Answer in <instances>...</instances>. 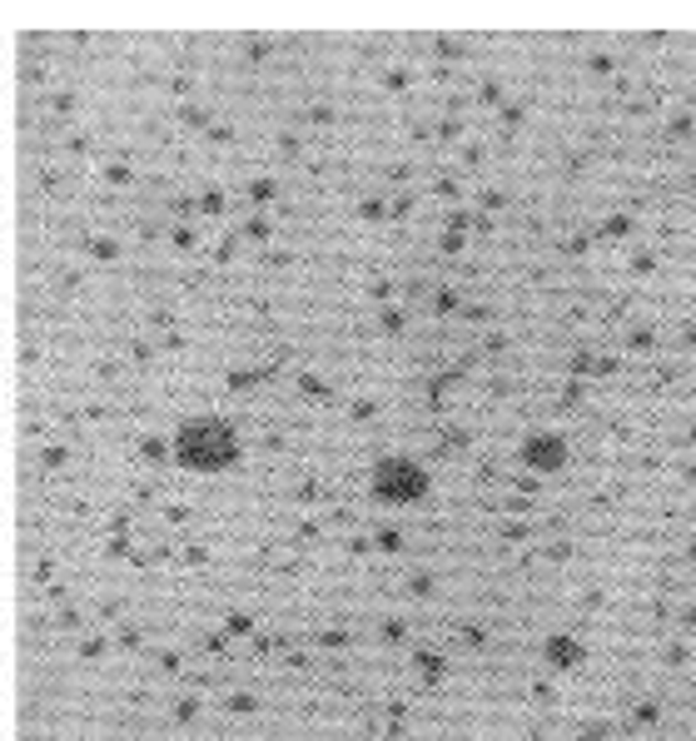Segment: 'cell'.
<instances>
[{
	"instance_id": "obj_1",
	"label": "cell",
	"mask_w": 696,
	"mask_h": 741,
	"mask_svg": "<svg viewBox=\"0 0 696 741\" xmlns=\"http://www.w3.org/2000/svg\"><path fill=\"white\" fill-rule=\"evenodd\" d=\"M179 458H185L189 468H224V463L234 458V439H229L219 423H189V429L179 433Z\"/></svg>"
},
{
	"instance_id": "obj_3",
	"label": "cell",
	"mask_w": 696,
	"mask_h": 741,
	"mask_svg": "<svg viewBox=\"0 0 696 741\" xmlns=\"http://www.w3.org/2000/svg\"><path fill=\"white\" fill-rule=\"evenodd\" d=\"M528 458L538 463V468H562V443L557 439H532L528 443Z\"/></svg>"
},
{
	"instance_id": "obj_2",
	"label": "cell",
	"mask_w": 696,
	"mask_h": 741,
	"mask_svg": "<svg viewBox=\"0 0 696 741\" xmlns=\"http://www.w3.org/2000/svg\"><path fill=\"white\" fill-rule=\"evenodd\" d=\"M374 493L378 498H388V502H408V498L423 493V473L408 468L404 458H394V463H384V468L374 473Z\"/></svg>"
}]
</instances>
